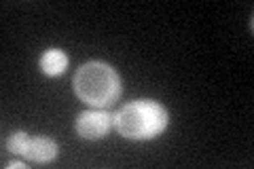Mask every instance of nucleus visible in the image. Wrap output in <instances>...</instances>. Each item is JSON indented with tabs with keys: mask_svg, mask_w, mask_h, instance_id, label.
Returning <instances> with one entry per match:
<instances>
[{
	"mask_svg": "<svg viewBox=\"0 0 254 169\" xmlns=\"http://www.w3.org/2000/svg\"><path fill=\"white\" fill-rule=\"evenodd\" d=\"M74 93L91 108H106L121 95V78L104 61H87L74 74Z\"/></svg>",
	"mask_w": 254,
	"mask_h": 169,
	"instance_id": "nucleus-1",
	"label": "nucleus"
},
{
	"mask_svg": "<svg viewBox=\"0 0 254 169\" xmlns=\"http://www.w3.org/2000/svg\"><path fill=\"white\" fill-rule=\"evenodd\" d=\"M113 123L127 140H153L168 127V110L155 100H136L119 110Z\"/></svg>",
	"mask_w": 254,
	"mask_h": 169,
	"instance_id": "nucleus-2",
	"label": "nucleus"
},
{
	"mask_svg": "<svg viewBox=\"0 0 254 169\" xmlns=\"http://www.w3.org/2000/svg\"><path fill=\"white\" fill-rule=\"evenodd\" d=\"M113 116L104 110H85L76 116L74 129L83 140H100L108 133Z\"/></svg>",
	"mask_w": 254,
	"mask_h": 169,
	"instance_id": "nucleus-3",
	"label": "nucleus"
},
{
	"mask_svg": "<svg viewBox=\"0 0 254 169\" xmlns=\"http://www.w3.org/2000/svg\"><path fill=\"white\" fill-rule=\"evenodd\" d=\"M23 157H28L34 163H51V161L58 157V144L55 140L47 138V135H41V138H32L28 152Z\"/></svg>",
	"mask_w": 254,
	"mask_h": 169,
	"instance_id": "nucleus-4",
	"label": "nucleus"
},
{
	"mask_svg": "<svg viewBox=\"0 0 254 169\" xmlns=\"http://www.w3.org/2000/svg\"><path fill=\"white\" fill-rule=\"evenodd\" d=\"M68 68V55L62 49H47L41 55V70L47 76H60Z\"/></svg>",
	"mask_w": 254,
	"mask_h": 169,
	"instance_id": "nucleus-5",
	"label": "nucleus"
},
{
	"mask_svg": "<svg viewBox=\"0 0 254 169\" xmlns=\"http://www.w3.org/2000/svg\"><path fill=\"white\" fill-rule=\"evenodd\" d=\"M30 135L26 131H13L6 140V148H9L13 155H26L28 146H30Z\"/></svg>",
	"mask_w": 254,
	"mask_h": 169,
	"instance_id": "nucleus-6",
	"label": "nucleus"
},
{
	"mask_svg": "<svg viewBox=\"0 0 254 169\" xmlns=\"http://www.w3.org/2000/svg\"><path fill=\"white\" fill-rule=\"evenodd\" d=\"M13 167H19V169H28V167H26V163H19V161H15V163H9V169H13Z\"/></svg>",
	"mask_w": 254,
	"mask_h": 169,
	"instance_id": "nucleus-7",
	"label": "nucleus"
}]
</instances>
